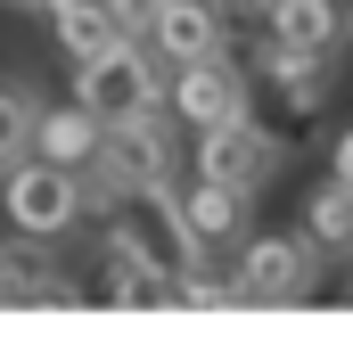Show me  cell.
Here are the masks:
<instances>
[{
	"mask_svg": "<svg viewBox=\"0 0 353 353\" xmlns=\"http://www.w3.org/2000/svg\"><path fill=\"white\" fill-rule=\"evenodd\" d=\"M157 66H165V58H157L140 33H123L115 50H99V58H83V66H74V99H83V107H99L107 123L148 115V107H173V83H165Z\"/></svg>",
	"mask_w": 353,
	"mask_h": 353,
	"instance_id": "cell-1",
	"label": "cell"
},
{
	"mask_svg": "<svg viewBox=\"0 0 353 353\" xmlns=\"http://www.w3.org/2000/svg\"><path fill=\"white\" fill-rule=\"evenodd\" d=\"M83 214H90V197H83V173H74V165H50V157L8 165V222H17V239L58 247Z\"/></svg>",
	"mask_w": 353,
	"mask_h": 353,
	"instance_id": "cell-2",
	"label": "cell"
},
{
	"mask_svg": "<svg viewBox=\"0 0 353 353\" xmlns=\"http://www.w3.org/2000/svg\"><path fill=\"white\" fill-rule=\"evenodd\" d=\"M173 279H181V271L165 263V255H148L140 239H123V230L107 222V239H99V263H90V304L165 312V304H173Z\"/></svg>",
	"mask_w": 353,
	"mask_h": 353,
	"instance_id": "cell-3",
	"label": "cell"
},
{
	"mask_svg": "<svg viewBox=\"0 0 353 353\" xmlns=\"http://www.w3.org/2000/svg\"><path fill=\"white\" fill-rule=\"evenodd\" d=\"M239 288L247 304H304L321 288V239L296 230V239H247L239 247Z\"/></svg>",
	"mask_w": 353,
	"mask_h": 353,
	"instance_id": "cell-4",
	"label": "cell"
},
{
	"mask_svg": "<svg viewBox=\"0 0 353 353\" xmlns=\"http://www.w3.org/2000/svg\"><path fill=\"white\" fill-rule=\"evenodd\" d=\"M222 33H230V0H157L140 41L165 58V66H197V58H222Z\"/></svg>",
	"mask_w": 353,
	"mask_h": 353,
	"instance_id": "cell-5",
	"label": "cell"
},
{
	"mask_svg": "<svg viewBox=\"0 0 353 353\" xmlns=\"http://www.w3.org/2000/svg\"><path fill=\"white\" fill-rule=\"evenodd\" d=\"M197 173H214V181H230V189H247V197H263L271 173H279V140H271L255 115L214 123V132H197Z\"/></svg>",
	"mask_w": 353,
	"mask_h": 353,
	"instance_id": "cell-6",
	"label": "cell"
},
{
	"mask_svg": "<svg viewBox=\"0 0 353 353\" xmlns=\"http://www.w3.org/2000/svg\"><path fill=\"white\" fill-rule=\"evenodd\" d=\"M173 115L189 132H214V123H239L255 115V90L230 58H197V66H173Z\"/></svg>",
	"mask_w": 353,
	"mask_h": 353,
	"instance_id": "cell-7",
	"label": "cell"
},
{
	"mask_svg": "<svg viewBox=\"0 0 353 353\" xmlns=\"http://www.w3.org/2000/svg\"><path fill=\"white\" fill-rule=\"evenodd\" d=\"M173 107H148V115H123V123H107V165L132 181V189H165L173 181Z\"/></svg>",
	"mask_w": 353,
	"mask_h": 353,
	"instance_id": "cell-8",
	"label": "cell"
},
{
	"mask_svg": "<svg viewBox=\"0 0 353 353\" xmlns=\"http://www.w3.org/2000/svg\"><path fill=\"white\" fill-rule=\"evenodd\" d=\"M329 66L337 58H312V50H288V41H271L255 50V74L271 83V99L288 107V123H321V107H329Z\"/></svg>",
	"mask_w": 353,
	"mask_h": 353,
	"instance_id": "cell-9",
	"label": "cell"
},
{
	"mask_svg": "<svg viewBox=\"0 0 353 353\" xmlns=\"http://www.w3.org/2000/svg\"><path fill=\"white\" fill-rule=\"evenodd\" d=\"M263 33L288 50H312V58H337L353 33L345 0H263Z\"/></svg>",
	"mask_w": 353,
	"mask_h": 353,
	"instance_id": "cell-10",
	"label": "cell"
},
{
	"mask_svg": "<svg viewBox=\"0 0 353 353\" xmlns=\"http://www.w3.org/2000/svg\"><path fill=\"white\" fill-rule=\"evenodd\" d=\"M33 157H50V165H99L107 157V115L99 107H41V132H33Z\"/></svg>",
	"mask_w": 353,
	"mask_h": 353,
	"instance_id": "cell-11",
	"label": "cell"
},
{
	"mask_svg": "<svg viewBox=\"0 0 353 353\" xmlns=\"http://www.w3.org/2000/svg\"><path fill=\"white\" fill-rule=\"evenodd\" d=\"M123 33H132V25H123V8H115V0H58V8H50V41H58L74 66L99 58V50H115Z\"/></svg>",
	"mask_w": 353,
	"mask_h": 353,
	"instance_id": "cell-12",
	"label": "cell"
},
{
	"mask_svg": "<svg viewBox=\"0 0 353 353\" xmlns=\"http://www.w3.org/2000/svg\"><path fill=\"white\" fill-rule=\"evenodd\" d=\"M181 205H189V230H197L205 247H230V239L247 230V189H230V181H214V173L189 181Z\"/></svg>",
	"mask_w": 353,
	"mask_h": 353,
	"instance_id": "cell-13",
	"label": "cell"
},
{
	"mask_svg": "<svg viewBox=\"0 0 353 353\" xmlns=\"http://www.w3.org/2000/svg\"><path fill=\"white\" fill-rule=\"evenodd\" d=\"M304 230L321 239V255L353 263V181H321V189L304 197Z\"/></svg>",
	"mask_w": 353,
	"mask_h": 353,
	"instance_id": "cell-14",
	"label": "cell"
},
{
	"mask_svg": "<svg viewBox=\"0 0 353 353\" xmlns=\"http://www.w3.org/2000/svg\"><path fill=\"white\" fill-rule=\"evenodd\" d=\"M173 304H181V312H230V304H247V288H239V263H230V271H205V255H197V263H181Z\"/></svg>",
	"mask_w": 353,
	"mask_h": 353,
	"instance_id": "cell-15",
	"label": "cell"
},
{
	"mask_svg": "<svg viewBox=\"0 0 353 353\" xmlns=\"http://www.w3.org/2000/svg\"><path fill=\"white\" fill-rule=\"evenodd\" d=\"M329 173H337V181H353V132H337V157H329Z\"/></svg>",
	"mask_w": 353,
	"mask_h": 353,
	"instance_id": "cell-16",
	"label": "cell"
},
{
	"mask_svg": "<svg viewBox=\"0 0 353 353\" xmlns=\"http://www.w3.org/2000/svg\"><path fill=\"white\" fill-rule=\"evenodd\" d=\"M8 8H33V17H50V8H58V0H8Z\"/></svg>",
	"mask_w": 353,
	"mask_h": 353,
	"instance_id": "cell-17",
	"label": "cell"
}]
</instances>
